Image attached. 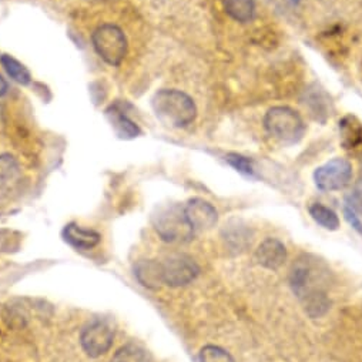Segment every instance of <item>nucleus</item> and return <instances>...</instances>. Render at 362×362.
<instances>
[{
  "instance_id": "1",
  "label": "nucleus",
  "mask_w": 362,
  "mask_h": 362,
  "mask_svg": "<svg viewBox=\"0 0 362 362\" xmlns=\"http://www.w3.org/2000/svg\"><path fill=\"white\" fill-rule=\"evenodd\" d=\"M290 286L310 318L324 317L331 305L327 286L328 269L313 257L303 255L290 271Z\"/></svg>"
},
{
  "instance_id": "2",
  "label": "nucleus",
  "mask_w": 362,
  "mask_h": 362,
  "mask_svg": "<svg viewBox=\"0 0 362 362\" xmlns=\"http://www.w3.org/2000/svg\"><path fill=\"white\" fill-rule=\"evenodd\" d=\"M156 117L171 127L181 129L192 124L197 116L196 103L190 96L174 88H164L153 98Z\"/></svg>"
},
{
  "instance_id": "3",
  "label": "nucleus",
  "mask_w": 362,
  "mask_h": 362,
  "mask_svg": "<svg viewBox=\"0 0 362 362\" xmlns=\"http://www.w3.org/2000/svg\"><path fill=\"white\" fill-rule=\"evenodd\" d=\"M151 221L156 233L165 243H187L196 233L186 218L185 207L178 204L160 207Z\"/></svg>"
},
{
  "instance_id": "4",
  "label": "nucleus",
  "mask_w": 362,
  "mask_h": 362,
  "mask_svg": "<svg viewBox=\"0 0 362 362\" xmlns=\"http://www.w3.org/2000/svg\"><path fill=\"white\" fill-rule=\"evenodd\" d=\"M264 126L269 136L288 146L298 143L305 133V124L301 116L293 109L283 106L273 107L267 112Z\"/></svg>"
},
{
  "instance_id": "5",
  "label": "nucleus",
  "mask_w": 362,
  "mask_h": 362,
  "mask_svg": "<svg viewBox=\"0 0 362 362\" xmlns=\"http://www.w3.org/2000/svg\"><path fill=\"white\" fill-rule=\"evenodd\" d=\"M93 46L98 54L110 66H119L127 54V39L116 25H102L93 33Z\"/></svg>"
},
{
  "instance_id": "6",
  "label": "nucleus",
  "mask_w": 362,
  "mask_h": 362,
  "mask_svg": "<svg viewBox=\"0 0 362 362\" xmlns=\"http://www.w3.org/2000/svg\"><path fill=\"white\" fill-rule=\"evenodd\" d=\"M161 262L163 284L177 288L194 281L200 274V267L187 254H173Z\"/></svg>"
},
{
  "instance_id": "7",
  "label": "nucleus",
  "mask_w": 362,
  "mask_h": 362,
  "mask_svg": "<svg viewBox=\"0 0 362 362\" xmlns=\"http://www.w3.org/2000/svg\"><path fill=\"white\" fill-rule=\"evenodd\" d=\"M352 180V164L345 158H332L314 171V183L321 192H339Z\"/></svg>"
},
{
  "instance_id": "8",
  "label": "nucleus",
  "mask_w": 362,
  "mask_h": 362,
  "mask_svg": "<svg viewBox=\"0 0 362 362\" xmlns=\"http://www.w3.org/2000/svg\"><path fill=\"white\" fill-rule=\"evenodd\" d=\"M113 339H115V329L107 321H102V320H98L90 325H87L83 329L80 337V342L84 352L92 358L105 355L112 348Z\"/></svg>"
},
{
  "instance_id": "9",
  "label": "nucleus",
  "mask_w": 362,
  "mask_h": 362,
  "mask_svg": "<svg viewBox=\"0 0 362 362\" xmlns=\"http://www.w3.org/2000/svg\"><path fill=\"white\" fill-rule=\"evenodd\" d=\"M185 214L194 231L211 230L218 221V213L216 207L203 199L190 200L185 206Z\"/></svg>"
},
{
  "instance_id": "10",
  "label": "nucleus",
  "mask_w": 362,
  "mask_h": 362,
  "mask_svg": "<svg viewBox=\"0 0 362 362\" xmlns=\"http://www.w3.org/2000/svg\"><path fill=\"white\" fill-rule=\"evenodd\" d=\"M287 247L279 238L268 237L255 250L254 258L258 265L267 269H279L287 259Z\"/></svg>"
},
{
  "instance_id": "11",
  "label": "nucleus",
  "mask_w": 362,
  "mask_h": 362,
  "mask_svg": "<svg viewBox=\"0 0 362 362\" xmlns=\"http://www.w3.org/2000/svg\"><path fill=\"white\" fill-rule=\"evenodd\" d=\"M22 167L11 154L0 156V197H9L21 185Z\"/></svg>"
},
{
  "instance_id": "12",
  "label": "nucleus",
  "mask_w": 362,
  "mask_h": 362,
  "mask_svg": "<svg viewBox=\"0 0 362 362\" xmlns=\"http://www.w3.org/2000/svg\"><path fill=\"white\" fill-rule=\"evenodd\" d=\"M63 238L67 244L77 250H92L99 245L102 235L90 228H84L74 223L67 224L63 230Z\"/></svg>"
},
{
  "instance_id": "13",
  "label": "nucleus",
  "mask_w": 362,
  "mask_h": 362,
  "mask_svg": "<svg viewBox=\"0 0 362 362\" xmlns=\"http://www.w3.org/2000/svg\"><path fill=\"white\" fill-rule=\"evenodd\" d=\"M134 276L141 286L156 290L163 284L161 262L156 259H141L134 265Z\"/></svg>"
},
{
  "instance_id": "14",
  "label": "nucleus",
  "mask_w": 362,
  "mask_h": 362,
  "mask_svg": "<svg viewBox=\"0 0 362 362\" xmlns=\"http://www.w3.org/2000/svg\"><path fill=\"white\" fill-rule=\"evenodd\" d=\"M115 132L117 133L119 137L122 139H134L140 136V129L139 126L129 119V116L120 109V106L115 105L110 106L106 112Z\"/></svg>"
},
{
  "instance_id": "15",
  "label": "nucleus",
  "mask_w": 362,
  "mask_h": 362,
  "mask_svg": "<svg viewBox=\"0 0 362 362\" xmlns=\"http://www.w3.org/2000/svg\"><path fill=\"white\" fill-rule=\"evenodd\" d=\"M339 132L345 148L352 150L362 144V124L356 117L346 116L339 122Z\"/></svg>"
},
{
  "instance_id": "16",
  "label": "nucleus",
  "mask_w": 362,
  "mask_h": 362,
  "mask_svg": "<svg viewBox=\"0 0 362 362\" xmlns=\"http://www.w3.org/2000/svg\"><path fill=\"white\" fill-rule=\"evenodd\" d=\"M308 213L313 217V220L322 228L328 231H337L339 228V218L332 209L321 203H313L308 207Z\"/></svg>"
},
{
  "instance_id": "17",
  "label": "nucleus",
  "mask_w": 362,
  "mask_h": 362,
  "mask_svg": "<svg viewBox=\"0 0 362 362\" xmlns=\"http://www.w3.org/2000/svg\"><path fill=\"white\" fill-rule=\"evenodd\" d=\"M226 233H227L226 241L231 247V250H235L240 252L247 250L248 245H251L252 233L250 228L241 224H235V226H228V228H226Z\"/></svg>"
},
{
  "instance_id": "18",
  "label": "nucleus",
  "mask_w": 362,
  "mask_h": 362,
  "mask_svg": "<svg viewBox=\"0 0 362 362\" xmlns=\"http://www.w3.org/2000/svg\"><path fill=\"white\" fill-rule=\"evenodd\" d=\"M226 11L234 21L247 23L254 18L255 5L254 0H227Z\"/></svg>"
},
{
  "instance_id": "19",
  "label": "nucleus",
  "mask_w": 362,
  "mask_h": 362,
  "mask_svg": "<svg viewBox=\"0 0 362 362\" xmlns=\"http://www.w3.org/2000/svg\"><path fill=\"white\" fill-rule=\"evenodd\" d=\"M0 63H2L6 73L15 81H18L21 84H29L32 81L30 71L21 62H18L15 57H12L9 54H4L2 57H0Z\"/></svg>"
},
{
  "instance_id": "20",
  "label": "nucleus",
  "mask_w": 362,
  "mask_h": 362,
  "mask_svg": "<svg viewBox=\"0 0 362 362\" xmlns=\"http://www.w3.org/2000/svg\"><path fill=\"white\" fill-rule=\"evenodd\" d=\"M112 362H146V354L140 346L129 344L115 354Z\"/></svg>"
},
{
  "instance_id": "21",
  "label": "nucleus",
  "mask_w": 362,
  "mask_h": 362,
  "mask_svg": "<svg viewBox=\"0 0 362 362\" xmlns=\"http://www.w3.org/2000/svg\"><path fill=\"white\" fill-rule=\"evenodd\" d=\"M200 362H235L230 352L217 345H207L200 351Z\"/></svg>"
},
{
  "instance_id": "22",
  "label": "nucleus",
  "mask_w": 362,
  "mask_h": 362,
  "mask_svg": "<svg viewBox=\"0 0 362 362\" xmlns=\"http://www.w3.org/2000/svg\"><path fill=\"white\" fill-rule=\"evenodd\" d=\"M226 161L231 167H234L238 173H241L244 175H248V177H254L255 175L254 163L248 157H244V156L237 154V153H231V154L226 156Z\"/></svg>"
},
{
  "instance_id": "23",
  "label": "nucleus",
  "mask_w": 362,
  "mask_h": 362,
  "mask_svg": "<svg viewBox=\"0 0 362 362\" xmlns=\"http://www.w3.org/2000/svg\"><path fill=\"white\" fill-rule=\"evenodd\" d=\"M344 216H345V220L348 221V224L358 233V234H362V221L359 218V216L356 214L355 210H352L349 206H344Z\"/></svg>"
},
{
  "instance_id": "24",
  "label": "nucleus",
  "mask_w": 362,
  "mask_h": 362,
  "mask_svg": "<svg viewBox=\"0 0 362 362\" xmlns=\"http://www.w3.org/2000/svg\"><path fill=\"white\" fill-rule=\"evenodd\" d=\"M346 206H349L356 213H362V189H356L348 199Z\"/></svg>"
},
{
  "instance_id": "25",
  "label": "nucleus",
  "mask_w": 362,
  "mask_h": 362,
  "mask_svg": "<svg viewBox=\"0 0 362 362\" xmlns=\"http://www.w3.org/2000/svg\"><path fill=\"white\" fill-rule=\"evenodd\" d=\"M8 88H9L8 81L2 76H0V98L5 96L8 93Z\"/></svg>"
}]
</instances>
